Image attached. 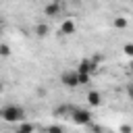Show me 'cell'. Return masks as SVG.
<instances>
[{"instance_id":"cell-1","label":"cell","mask_w":133,"mask_h":133,"mask_svg":"<svg viewBox=\"0 0 133 133\" xmlns=\"http://www.w3.org/2000/svg\"><path fill=\"white\" fill-rule=\"evenodd\" d=\"M0 118H2L4 123L17 125V123H23V121H25V110H23V106H17V104H6V106L0 110Z\"/></svg>"},{"instance_id":"cell-2","label":"cell","mask_w":133,"mask_h":133,"mask_svg":"<svg viewBox=\"0 0 133 133\" xmlns=\"http://www.w3.org/2000/svg\"><path fill=\"white\" fill-rule=\"evenodd\" d=\"M71 118H73V123H77V125H89V123H91V112H89V110H83V108H77V110H73Z\"/></svg>"},{"instance_id":"cell-3","label":"cell","mask_w":133,"mask_h":133,"mask_svg":"<svg viewBox=\"0 0 133 133\" xmlns=\"http://www.w3.org/2000/svg\"><path fill=\"white\" fill-rule=\"evenodd\" d=\"M96 69H98V62H96V60L83 58V60L79 62V66H77V73H87V75H91Z\"/></svg>"},{"instance_id":"cell-4","label":"cell","mask_w":133,"mask_h":133,"mask_svg":"<svg viewBox=\"0 0 133 133\" xmlns=\"http://www.w3.org/2000/svg\"><path fill=\"white\" fill-rule=\"evenodd\" d=\"M60 81H62V85H66V87H77L79 83H77V71H64L62 75H60Z\"/></svg>"},{"instance_id":"cell-5","label":"cell","mask_w":133,"mask_h":133,"mask_svg":"<svg viewBox=\"0 0 133 133\" xmlns=\"http://www.w3.org/2000/svg\"><path fill=\"white\" fill-rule=\"evenodd\" d=\"M87 104L89 106H100L102 104V94L100 91H89L87 94Z\"/></svg>"},{"instance_id":"cell-6","label":"cell","mask_w":133,"mask_h":133,"mask_svg":"<svg viewBox=\"0 0 133 133\" xmlns=\"http://www.w3.org/2000/svg\"><path fill=\"white\" fill-rule=\"evenodd\" d=\"M33 131H35V125L33 123H27V121L17 123V133H33Z\"/></svg>"},{"instance_id":"cell-7","label":"cell","mask_w":133,"mask_h":133,"mask_svg":"<svg viewBox=\"0 0 133 133\" xmlns=\"http://www.w3.org/2000/svg\"><path fill=\"white\" fill-rule=\"evenodd\" d=\"M44 12H46L48 17H56V15L60 12V4H58V2H50V4H46Z\"/></svg>"},{"instance_id":"cell-8","label":"cell","mask_w":133,"mask_h":133,"mask_svg":"<svg viewBox=\"0 0 133 133\" xmlns=\"http://www.w3.org/2000/svg\"><path fill=\"white\" fill-rule=\"evenodd\" d=\"M75 29H77V27H75V23H73L71 19L62 21V27H60V31H62L64 35H73V33H75Z\"/></svg>"},{"instance_id":"cell-9","label":"cell","mask_w":133,"mask_h":133,"mask_svg":"<svg viewBox=\"0 0 133 133\" xmlns=\"http://www.w3.org/2000/svg\"><path fill=\"white\" fill-rule=\"evenodd\" d=\"M48 33H50V27H48L46 23H39V25L35 27V35H37V37H46Z\"/></svg>"},{"instance_id":"cell-10","label":"cell","mask_w":133,"mask_h":133,"mask_svg":"<svg viewBox=\"0 0 133 133\" xmlns=\"http://www.w3.org/2000/svg\"><path fill=\"white\" fill-rule=\"evenodd\" d=\"M91 81V75H87V73H77V83L79 85H87Z\"/></svg>"},{"instance_id":"cell-11","label":"cell","mask_w":133,"mask_h":133,"mask_svg":"<svg viewBox=\"0 0 133 133\" xmlns=\"http://www.w3.org/2000/svg\"><path fill=\"white\" fill-rule=\"evenodd\" d=\"M0 56H10V46L8 44H0Z\"/></svg>"},{"instance_id":"cell-12","label":"cell","mask_w":133,"mask_h":133,"mask_svg":"<svg viewBox=\"0 0 133 133\" xmlns=\"http://www.w3.org/2000/svg\"><path fill=\"white\" fill-rule=\"evenodd\" d=\"M114 25H116L118 29H123V27H127V19H123V17H116V19H114Z\"/></svg>"},{"instance_id":"cell-13","label":"cell","mask_w":133,"mask_h":133,"mask_svg":"<svg viewBox=\"0 0 133 133\" xmlns=\"http://www.w3.org/2000/svg\"><path fill=\"white\" fill-rule=\"evenodd\" d=\"M46 133H64V131H62V127H58V125H50V127L46 129Z\"/></svg>"},{"instance_id":"cell-14","label":"cell","mask_w":133,"mask_h":133,"mask_svg":"<svg viewBox=\"0 0 133 133\" xmlns=\"http://www.w3.org/2000/svg\"><path fill=\"white\" fill-rule=\"evenodd\" d=\"M125 54H127V56L133 54V46H131V44H125Z\"/></svg>"},{"instance_id":"cell-15","label":"cell","mask_w":133,"mask_h":133,"mask_svg":"<svg viewBox=\"0 0 133 133\" xmlns=\"http://www.w3.org/2000/svg\"><path fill=\"white\" fill-rule=\"evenodd\" d=\"M121 133H131V127H129V125H123V127H121Z\"/></svg>"},{"instance_id":"cell-16","label":"cell","mask_w":133,"mask_h":133,"mask_svg":"<svg viewBox=\"0 0 133 133\" xmlns=\"http://www.w3.org/2000/svg\"><path fill=\"white\" fill-rule=\"evenodd\" d=\"M2 31H4V25H2V21H0V35H2Z\"/></svg>"},{"instance_id":"cell-17","label":"cell","mask_w":133,"mask_h":133,"mask_svg":"<svg viewBox=\"0 0 133 133\" xmlns=\"http://www.w3.org/2000/svg\"><path fill=\"white\" fill-rule=\"evenodd\" d=\"M2 89H4V85H2V81H0V91H2Z\"/></svg>"}]
</instances>
